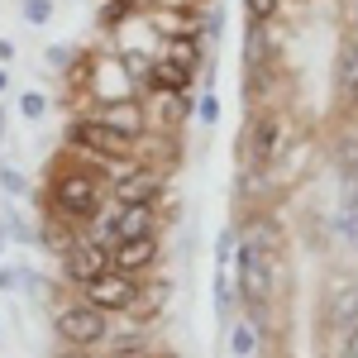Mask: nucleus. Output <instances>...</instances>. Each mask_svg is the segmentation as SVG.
I'll list each match as a JSON object with an SVG mask.
<instances>
[{
    "label": "nucleus",
    "instance_id": "f8f14e48",
    "mask_svg": "<svg viewBox=\"0 0 358 358\" xmlns=\"http://www.w3.org/2000/svg\"><path fill=\"white\" fill-rule=\"evenodd\" d=\"M101 120H106L110 129H120L124 138H134V143H138V134H143V106H134V101H106V106H101Z\"/></svg>",
    "mask_w": 358,
    "mask_h": 358
},
{
    "label": "nucleus",
    "instance_id": "b1692460",
    "mask_svg": "<svg viewBox=\"0 0 358 358\" xmlns=\"http://www.w3.org/2000/svg\"><path fill=\"white\" fill-rule=\"evenodd\" d=\"M5 91H10V72L0 67V96H5Z\"/></svg>",
    "mask_w": 358,
    "mask_h": 358
},
{
    "label": "nucleus",
    "instance_id": "6e6552de",
    "mask_svg": "<svg viewBox=\"0 0 358 358\" xmlns=\"http://www.w3.org/2000/svg\"><path fill=\"white\" fill-rule=\"evenodd\" d=\"M110 268H115V263H110V248L96 244V239H91V244H77V248H67V253H62V273L72 277L77 287L96 282V277H106Z\"/></svg>",
    "mask_w": 358,
    "mask_h": 358
},
{
    "label": "nucleus",
    "instance_id": "6ab92c4d",
    "mask_svg": "<svg viewBox=\"0 0 358 358\" xmlns=\"http://www.w3.org/2000/svg\"><path fill=\"white\" fill-rule=\"evenodd\" d=\"M277 5H282V0H244V10H248L253 24H268V20L277 15Z\"/></svg>",
    "mask_w": 358,
    "mask_h": 358
},
{
    "label": "nucleus",
    "instance_id": "7ed1b4c3",
    "mask_svg": "<svg viewBox=\"0 0 358 358\" xmlns=\"http://www.w3.org/2000/svg\"><path fill=\"white\" fill-rule=\"evenodd\" d=\"M106 310H96V306H62L57 310V339L67 344V349H96V344H106Z\"/></svg>",
    "mask_w": 358,
    "mask_h": 358
},
{
    "label": "nucleus",
    "instance_id": "412c9836",
    "mask_svg": "<svg viewBox=\"0 0 358 358\" xmlns=\"http://www.w3.org/2000/svg\"><path fill=\"white\" fill-rule=\"evenodd\" d=\"M67 62H72V53H67L62 43H53V48H48V67H53V72H67Z\"/></svg>",
    "mask_w": 358,
    "mask_h": 358
},
{
    "label": "nucleus",
    "instance_id": "39448f33",
    "mask_svg": "<svg viewBox=\"0 0 358 358\" xmlns=\"http://www.w3.org/2000/svg\"><path fill=\"white\" fill-rule=\"evenodd\" d=\"M86 292V306H96V310H106V315H124V310H134L138 306V282L129 273H106V277H96V282H86L82 287Z\"/></svg>",
    "mask_w": 358,
    "mask_h": 358
},
{
    "label": "nucleus",
    "instance_id": "aec40b11",
    "mask_svg": "<svg viewBox=\"0 0 358 358\" xmlns=\"http://www.w3.org/2000/svg\"><path fill=\"white\" fill-rule=\"evenodd\" d=\"M129 10H134V0H106L101 5V24H120Z\"/></svg>",
    "mask_w": 358,
    "mask_h": 358
},
{
    "label": "nucleus",
    "instance_id": "dca6fc26",
    "mask_svg": "<svg viewBox=\"0 0 358 358\" xmlns=\"http://www.w3.org/2000/svg\"><path fill=\"white\" fill-rule=\"evenodd\" d=\"M20 115H24V120H43V115H48V96H43V91H24V96H20Z\"/></svg>",
    "mask_w": 358,
    "mask_h": 358
},
{
    "label": "nucleus",
    "instance_id": "4468645a",
    "mask_svg": "<svg viewBox=\"0 0 358 358\" xmlns=\"http://www.w3.org/2000/svg\"><path fill=\"white\" fill-rule=\"evenodd\" d=\"M253 349H258V325H253V320H239V325H234V339H229V354L253 358Z\"/></svg>",
    "mask_w": 358,
    "mask_h": 358
},
{
    "label": "nucleus",
    "instance_id": "20e7f679",
    "mask_svg": "<svg viewBox=\"0 0 358 358\" xmlns=\"http://www.w3.org/2000/svg\"><path fill=\"white\" fill-rule=\"evenodd\" d=\"M67 138H72L82 153H91V158H106V163L124 158V153H134V138H124L120 129H110L101 115H91V120H77V124L67 129Z\"/></svg>",
    "mask_w": 358,
    "mask_h": 358
},
{
    "label": "nucleus",
    "instance_id": "a878e982",
    "mask_svg": "<svg viewBox=\"0 0 358 358\" xmlns=\"http://www.w3.org/2000/svg\"><path fill=\"white\" fill-rule=\"evenodd\" d=\"M0 143H5V110H0Z\"/></svg>",
    "mask_w": 358,
    "mask_h": 358
},
{
    "label": "nucleus",
    "instance_id": "cd10ccee",
    "mask_svg": "<svg viewBox=\"0 0 358 358\" xmlns=\"http://www.w3.org/2000/svg\"><path fill=\"white\" fill-rule=\"evenodd\" d=\"M67 358H82V354H67Z\"/></svg>",
    "mask_w": 358,
    "mask_h": 358
},
{
    "label": "nucleus",
    "instance_id": "9d476101",
    "mask_svg": "<svg viewBox=\"0 0 358 358\" xmlns=\"http://www.w3.org/2000/svg\"><path fill=\"white\" fill-rule=\"evenodd\" d=\"M110 263H115V273H148L153 263H158V239L153 234H143V239H120V244L110 248Z\"/></svg>",
    "mask_w": 358,
    "mask_h": 358
},
{
    "label": "nucleus",
    "instance_id": "1a4fd4ad",
    "mask_svg": "<svg viewBox=\"0 0 358 358\" xmlns=\"http://www.w3.org/2000/svg\"><path fill=\"white\" fill-rule=\"evenodd\" d=\"M244 143H248V148H244L248 167H268V163L277 158V153L287 148V129H282V124H277L273 115H268V120H258V124L248 129V138H244Z\"/></svg>",
    "mask_w": 358,
    "mask_h": 358
},
{
    "label": "nucleus",
    "instance_id": "a211bd4d",
    "mask_svg": "<svg viewBox=\"0 0 358 358\" xmlns=\"http://www.w3.org/2000/svg\"><path fill=\"white\" fill-rule=\"evenodd\" d=\"M24 20L34 29H43L48 20H53V0H24Z\"/></svg>",
    "mask_w": 358,
    "mask_h": 358
},
{
    "label": "nucleus",
    "instance_id": "bb28decb",
    "mask_svg": "<svg viewBox=\"0 0 358 358\" xmlns=\"http://www.w3.org/2000/svg\"><path fill=\"white\" fill-rule=\"evenodd\" d=\"M354 29H358V0H354Z\"/></svg>",
    "mask_w": 358,
    "mask_h": 358
},
{
    "label": "nucleus",
    "instance_id": "393cba45",
    "mask_svg": "<svg viewBox=\"0 0 358 358\" xmlns=\"http://www.w3.org/2000/svg\"><path fill=\"white\" fill-rule=\"evenodd\" d=\"M5 239H10V234H5V224H0V253H5Z\"/></svg>",
    "mask_w": 358,
    "mask_h": 358
},
{
    "label": "nucleus",
    "instance_id": "9b49d317",
    "mask_svg": "<svg viewBox=\"0 0 358 358\" xmlns=\"http://www.w3.org/2000/svg\"><path fill=\"white\" fill-rule=\"evenodd\" d=\"M115 201L120 206H153L158 196H163V182H158V172H148V167H138V172H124V177H115Z\"/></svg>",
    "mask_w": 358,
    "mask_h": 358
},
{
    "label": "nucleus",
    "instance_id": "f257e3e1",
    "mask_svg": "<svg viewBox=\"0 0 358 358\" xmlns=\"http://www.w3.org/2000/svg\"><path fill=\"white\" fill-rule=\"evenodd\" d=\"M273 268H277V224L258 220L253 234L239 244V296L248 306H263L273 296Z\"/></svg>",
    "mask_w": 358,
    "mask_h": 358
},
{
    "label": "nucleus",
    "instance_id": "ddd939ff",
    "mask_svg": "<svg viewBox=\"0 0 358 358\" xmlns=\"http://www.w3.org/2000/svg\"><path fill=\"white\" fill-rule=\"evenodd\" d=\"M330 320L339 330H354L358 325V282H344L330 292Z\"/></svg>",
    "mask_w": 358,
    "mask_h": 358
},
{
    "label": "nucleus",
    "instance_id": "0eeeda50",
    "mask_svg": "<svg viewBox=\"0 0 358 358\" xmlns=\"http://www.w3.org/2000/svg\"><path fill=\"white\" fill-rule=\"evenodd\" d=\"M196 43L192 38H172V48L167 57L158 62V72H153V86H172V91H187L196 82Z\"/></svg>",
    "mask_w": 358,
    "mask_h": 358
},
{
    "label": "nucleus",
    "instance_id": "5701e85b",
    "mask_svg": "<svg viewBox=\"0 0 358 358\" xmlns=\"http://www.w3.org/2000/svg\"><path fill=\"white\" fill-rule=\"evenodd\" d=\"M0 62H15V43L10 38H0Z\"/></svg>",
    "mask_w": 358,
    "mask_h": 358
},
{
    "label": "nucleus",
    "instance_id": "f03ea898",
    "mask_svg": "<svg viewBox=\"0 0 358 358\" xmlns=\"http://www.w3.org/2000/svg\"><path fill=\"white\" fill-rule=\"evenodd\" d=\"M101 196H106V182L91 167H57L48 182V201H53L57 220H96Z\"/></svg>",
    "mask_w": 358,
    "mask_h": 358
},
{
    "label": "nucleus",
    "instance_id": "f3484780",
    "mask_svg": "<svg viewBox=\"0 0 358 358\" xmlns=\"http://www.w3.org/2000/svg\"><path fill=\"white\" fill-rule=\"evenodd\" d=\"M0 187H5L10 196H29V177L20 172V167H10V163H5V167H0Z\"/></svg>",
    "mask_w": 358,
    "mask_h": 358
},
{
    "label": "nucleus",
    "instance_id": "4be33fe9",
    "mask_svg": "<svg viewBox=\"0 0 358 358\" xmlns=\"http://www.w3.org/2000/svg\"><path fill=\"white\" fill-rule=\"evenodd\" d=\"M344 358H358V325L349 330V344H344Z\"/></svg>",
    "mask_w": 358,
    "mask_h": 358
},
{
    "label": "nucleus",
    "instance_id": "423d86ee",
    "mask_svg": "<svg viewBox=\"0 0 358 358\" xmlns=\"http://www.w3.org/2000/svg\"><path fill=\"white\" fill-rule=\"evenodd\" d=\"M339 229L344 239H358V138H344L339 148Z\"/></svg>",
    "mask_w": 358,
    "mask_h": 358
},
{
    "label": "nucleus",
    "instance_id": "2eb2a0df",
    "mask_svg": "<svg viewBox=\"0 0 358 358\" xmlns=\"http://www.w3.org/2000/svg\"><path fill=\"white\" fill-rule=\"evenodd\" d=\"M339 86L344 91H358V43L344 48V67H339Z\"/></svg>",
    "mask_w": 358,
    "mask_h": 358
}]
</instances>
